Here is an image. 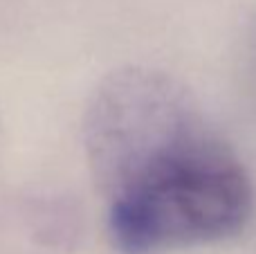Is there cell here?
<instances>
[{"instance_id": "1", "label": "cell", "mask_w": 256, "mask_h": 254, "mask_svg": "<svg viewBox=\"0 0 256 254\" xmlns=\"http://www.w3.org/2000/svg\"><path fill=\"white\" fill-rule=\"evenodd\" d=\"M86 146L122 254L220 241L252 214L245 169L166 76H110L88 110Z\"/></svg>"}]
</instances>
